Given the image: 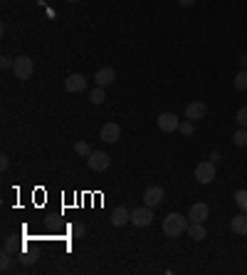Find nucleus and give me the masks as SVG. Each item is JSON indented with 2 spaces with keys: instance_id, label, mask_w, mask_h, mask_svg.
<instances>
[{
  "instance_id": "aec40b11",
  "label": "nucleus",
  "mask_w": 247,
  "mask_h": 275,
  "mask_svg": "<svg viewBox=\"0 0 247 275\" xmlns=\"http://www.w3.org/2000/svg\"><path fill=\"white\" fill-rule=\"evenodd\" d=\"M74 154H79V156H89V154H92L89 142H77V144H74Z\"/></svg>"
},
{
  "instance_id": "39448f33",
  "label": "nucleus",
  "mask_w": 247,
  "mask_h": 275,
  "mask_svg": "<svg viewBox=\"0 0 247 275\" xmlns=\"http://www.w3.org/2000/svg\"><path fill=\"white\" fill-rule=\"evenodd\" d=\"M99 139L106 142V144H116V142L121 139V126L114 122H106L101 126V131H99Z\"/></svg>"
},
{
  "instance_id": "5701e85b",
  "label": "nucleus",
  "mask_w": 247,
  "mask_h": 275,
  "mask_svg": "<svg viewBox=\"0 0 247 275\" xmlns=\"http://www.w3.org/2000/svg\"><path fill=\"white\" fill-rule=\"evenodd\" d=\"M84 231H87V228H84V223H72V226H69V233H72L74 238L84 236Z\"/></svg>"
},
{
  "instance_id": "f8f14e48",
  "label": "nucleus",
  "mask_w": 247,
  "mask_h": 275,
  "mask_svg": "<svg viewBox=\"0 0 247 275\" xmlns=\"http://www.w3.org/2000/svg\"><path fill=\"white\" fill-rule=\"evenodd\" d=\"M114 80H116V70H114V67H101V70L94 75V82H96L99 87H109V85H114Z\"/></svg>"
},
{
  "instance_id": "6e6552de",
  "label": "nucleus",
  "mask_w": 247,
  "mask_h": 275,
  "mask_svg": "<svg viewBox=\"0 0 247 275\" xmlns=\"http://www.w3.org/2000/svg\"><path fill=\"white\" fill-rule=\"evenodd\" d=\"M208 114V104L205 102H190L188 107H185V119H190V122H198V119H203Z\"/></svg>"
},
{
  "instance_id": "0eeeda50",
  "label": "nucleus",
  "mask_w": 247,
  "mask_h": 275,
  "mask_svg": "<svg viewBox=\"0 0 247 275\" xmlns=\"http://www.w3.org/2000/svg\"><path fill=\"white\" fill-rule=\"evenodd\" d=\"M195 179L200 183H213V179H215V164L213 161H200L195 166Z\"/></svg>"
},
{
  "instance_id": "2eb2a0df",
  "label": "nucleus",
  "mask_w": 247,
  "mask_h": 275,
  "mask_svg": "<svg viewBox=\"0 0 247 275\" xmlns=\"http://www.w3.org/2000/svg\"><path fill=\"white\" fill-rule=\"evenodd\" d=\"M131 221V214L124 209V206H119V209H114V214H111V223L116 226V228H121V226H126Z\"/></svg>"
},
{
  "instance_id": "9d476101",
  "label": "nucleus",
  "mask_w": 247,
  "mask_h": 275,
  "mask_svg": "<svg viewBox=\"0 0 247 275\" xmlns=\"http://www.w3.org/2000/svg\"><path fill=\"white\" fill-rule=\"evenodd\" d=\"M156 124H158V129L166 131V134H173V131H178V126H181L176 114H161V117L156 119Z\"/></svg>"
},
{
  "instance_id": "412c9836",
  "label": "nucleus",
  "mask_w": 247,
  "mask_h": 275,
  "mask_svg": "<svg viewBox=\"0 0 247 275\" xmlns=\"http://www.w3.org/2000/svg\"><path fill=\"white\" fill-rule=\"evenodd\" d=\"M178 131H181V134H185V136H188V134H193V131H195V122H190V119H185V122H181V126H178Z\"/></svg>"
},
{
  "instance_id": "4468645a",
  "label": "nucleus",
  "mask_w": 247,
  "mask_h": 275,
  "mask_svg": "<svg viewBox=\"0 0 247 275\" xmlns=\"http://www.w3.org/2000/svg\"><path fill=\"white\" fill-rule=\"evenodd\" d=\"M230 228H232V233H237V236H247V214L235 216V218L230 221Z\"/></svg>"
},
{
  "instance_id": "f03ea898",
  "label": "nucleus",
  "mask_w": 247,
  "mask_h": 275,
  "mask_svg": "<svg viewBox=\"0 0 247 275\" xmlns=\"http://www.w3.org/2000/svg\"><path fill=\"white\" fill-rule=\"evenodd\" d=\"M32 72H35V64H32V60L28 55H20V57L13 60V75H15V80L28 82L32 77Z\"/></svg>"
},
{
  "instance_id": "4be33fe9",
  "label": "nucleus",
  "mask_w": 247,
  "mask_h": 275,
  "mask_svg": "<svg viewBox=\"0 0 247 275\" xmlns=\"http://www.w3.org/2000/svg\"><path fill=\"white\" fill-rule=\"evenodd\" d=\"M235 119H237V124H240V126H245V129H247V104H245V107H240V109H237Z\"/></svg>"
},
{
  "instance_id": "f257e3e1",
  "label": "nucleus",
  "mask_w": 247,
  "mask_h": 275,
  "mask_svg": "<svg viewBox=\"0 0 247 275\" xmlns=\"http://www.w3.org/2000/svg\"><path fill=\"white\" fill-rule=\"evenodd\" d=\"M188 231V218L181 214H168L163 218V233L168 236V238H178L181 233Z\"/></svg>"
},
{
  "instance_id": "6ab92c4d",
  "label": "nucleus",
  "mask_w": 247,
  "mask_h": 275,
  "mask_svg": "<svg viewBox=\"0 0 247 275\" xmlns=\"http://www.w3.org/2000/svg\"><path fill=\"white\" fill-rule=\"evenodd\" d=\"M232 198H235V203H237V206H240V209L247 214V191H245V188L235 191V196H232Z\"/></svg>"
},
{
  "instance_id": "423d86ee",
  "label": "nucleus",
  "mask_w": 247,
  "mask_h": 275,
  "mask_svg": "<svg viewBox=\"0 0 247 275\" xmlns=\"http://www.w3.org/2000/svg\"><path fill=\"white\" fill-rule=\"evenodd\" d=\"M163 198H166V191H163L161 186H149V188L144 191V203H146L149 209L161 206V203H163Z\"/></svg>"
},
{
  "instance_id": "a878e982",
  "label": "nucleus",
  "mask_w": 247,
  "mask_h": 275,
  "mask_svg": "<svg viewBox=\"0 0 247 275\" xmlns=\"http://www.w3.org/2000/svg\"><path fill=\"white\" fill-rule=\"evenodd\" d=\"M0 64H3V70H13V60H10V57H3Z\"/></svg>"
},
{
  "instance_id": "7ed1b4c3",
  "label": "nucleus",
  "mask_w": 247,
  "mask_h": 275,
  "mask_svg": "<svg viewBox=\"0 0 247 275\" xmlns=\"http://www.w3.org/2000/svg\"><path fill=\"white\" fill-rule=\"evenodd\" d=\"M109 164H111V156L106 152H92L87 156V166H89L92 171H106Z\"/></svg>"
},
{
  "instance_id": "c85d7f7f",
  "label": "nucleus",
  "mask_w": 247,
  "mask_h": 275,
  "mask_svg": "<svg viewBox=\"0 0 247 275\" xmlns=\"http://www.w3.org/2000/svg\"><path fill=\"white\" fill-rule=\"evenodd\" d=\"M67 3H77V0H67Z\"/></svg>"
},
{
  "instance_id": "393cba45",
  "label": "nucleus",
  "mask_w": 247,
  "mask_h": 275,
  "mask_svg": "<svg viewBox=\"0 0 247 275\" xmlns=\"http://www.w3.org/2000/svg\"><path fill=\"white\" fill-rule=\"evenodd\" d=\"M8 166H10V161H8V154H3V156H0V169L5 171Z\"/></svg>"
},
{
  "instance_id": "bb28decb",
  "label": "nucleus",
  "mask_w": 247,
  "mask_h": 275,
  "mask_svg": "<svg viewBox=\"0 0 247 275\" xmlns=\"http://www.w3.org/2000/svg\"><path fill=\"white\" fill-rule=\"evenodd\" d=\"M193 3H195V0H181V5H183V8H190Z\"/></svg>"
},
{
  "instance_id": "cd10ccee",
  "label": "nucleus",
  "mask_w": 247,
  "mask_h": 275,
  "mask_svg": "<svg viewBox=\"0 0 247 275\" xmlns=\"http://www.w3.org/2000/svg\"><path fill=\"white\" fill-rule=\"evenodd\" d=\"M242 67H245V70H247V57H242Z\"/></svg>"
},
{
  "instance_id": "f3484780",
  "label": "nucleus",
  "mask_w": 247,
  "mask_h": 275,
  "mask_svg": "<svg viewBox=\"0 0 247 275\" xmlns=\"http://www.w3.org/2000/svg\"><path fill=\"white\" fill-rule=\"evenodd\" d=\"M104 99H106L104 87H99V85H96V87L89 92V102H92V104H104Z\"/></svg>"
},
{
  "instance_id": "9b49d317",
  "label": "nucleus",
  "mask_w": 247,
  "mask_h": 275,
  "mask_svg": "<svg viewBox=\"0 0 247 275\" xmlns=\"http://www.w3.org/2000/svg\"><path fill=\"white\" fill-rule=\"evenodd\" d=\"M64 90L72 92V94L84 92L87 90V77H84V75H69V77L64 80Z\"/></svg>"
},
{
  "instance_id": "1a4fd4ad",
  "label": "nucleus",
  "mask_w": 247,
  "mask_h": 275,
  "mask_svg": "<svg viewBox=\"0 0 247 275\" xmlns=\"http://www.w3.org/2000/svg\"><path fill=\"white\" fill-rule=\"evenodd\" d=\"M208 216H210L208 203H193V206H190V211H188L190 223H205V221H208Z\"/></svg>"
},
{
  "instance_id": "20e7f679",
  "label": "nucleus",
  "mask_w": 247,
  "mask_h": 275,
  "mask_svg": "<svg viewBox=\"0 0 247 275\" xmlns=\"http://www.w3.org/2000/svg\"><path fill=\"white\" fill-rule=\"evenodd\" d=\"M131 223H134L136 228H146V226H151V223H154V209H149V206H144V209H134V211H131Z\"/></svg>"
},
{
  "instance_id": "b1692460",
  "label": "nucleus",
  "mask_w": 247,
  "mask_h": 275,
  "mask_svg": "<svg viewBox=\"0 0 247 275\" xmlns=\"http://www.w3.org/2000/svg\"><path fill=\"white\" fill-rule=\"evenodd\" d=\"M13 250H15V238H8V241H5V253L10 255Z\"/></svg>"
},
{
  "instance_id": "a211bd4d",
  "label": "nucleus",
  "mask_w": 247,
  "mask_h": 275,
  "mask_svg": "<svg viewBox=\"0 0 247 275\" xmlns=\"http://www.w3.org/2000/svg\"><path fill=\"white\" fill-rule=\"evenodd\" d=\"M232 142H235V147H247V129L245 126H240V129L232 134Z\"/></svg>"
},
{
  "instance_id": "ddd939ff",
  "label": "nucleus",
  "mask_w": 247,
  "mask_h": 275,
  "mask_svg": "<svg viewBox=\"0 0 247 275\" xmlns=\"http://www.w3.org/2000/svg\"><path fill=\"white\" fill-rule=\"evenodd\" d=\"M188 236H190L195 243H200V241L208 238V231H205L203 223H190V226H188Z\"/></svg>"
},
{
  "instance_id": "dca6fc26",
  "label": "nucleus",
  "mask_w": 247,
  "mask_h": 275,
  "mask_svg": "<svg viewBox=\"0 0 247 275\" xmlns=\"http://www.w3.org/2000/svg\"><path fill=\"white\" fill-rule=\"evenodd\" d=\"M232 87H235L237 92H247V70H242V72H237V75H235Z\"/></svg>"
}]
</instances>
